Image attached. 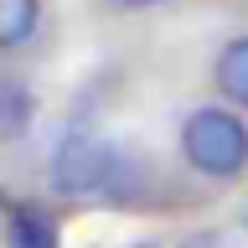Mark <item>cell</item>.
Here are the masks:
<instances>
[{
	"label": "cell",
	"instance_id": "cell-1",
	"mask_svg": "<svg viewBox=\"0 0 248 248\" xmlns=\"http://www.w3.org/2000/svg\"><path fill=\"white\" fill-rule=\"evenodd\" d=\"M181 155L202 176L232 181V176L248 166V124L238 119L232 108H197V114H186V124H181Z\"/></svg>",
	"mask_w": 248,
	"mask_h": 248
},
{
	"label": "cell",
	"instance_id": "cell-2",
	"mask_svg": "<svg viewBox=\"0 0 248 248\" xmlns=\"http://www.w3.org/2000/svg\"><path fill=\"white\" fill-rule=\"evenodd\" d=\"M114 166H119V150L108 145L104 135L93 129H67L52 155V186L62 197H98L114 181Z\"/></svg>",
	"mask_w": 248,
	"mask_h": 248
},
{
	"label": "cell",
	"instance_id": "cell-3",
	"mask_svg": "<svg viewBox=\"0 0 248 248\" xmlns=\"http://www.w3.org/2000/svg\"><path fill=\"white\" fill-rule=\"evenodd\" d=\"M5 238H11V248H62L57 222L42 207H31V202H11L5 207Z\"/></svg>",
	"mask_w": 248,
	"mask_h": 248
},
{
	"label": "cell",
	"instance_id": "cell-4",
	"mask_svg": "<svg viewBox=\"0 0 248 248\" xmlns=\"http://www.w3.org/2000/svg\"><path fill=\"white\" fill-rule=\"evenodd\" d=\"M212 78H217V93H222L228 104L248 108V36H238V42H228L217 52Z\"/></svg>",
	"mask_w": 248,
	"mask_h": 248
},
{
	"label": "cell",
	"instance_id": "cell-5",
	"mask_svg": "<svg viewBox=\"0 0 248 248\" xmlns=\"http://www.w3.org/2000/svg\"><path fill=\"white\" fill-rule=\"evenodd\" d=\"M31 124V93L21 78H0V140L26 135Z\"/></svg>",
	"mask_w": 248,
	"mask_h": 248
},
{
	"label": "cell",
	"instance_id": "cell-6",
	"mask_svg": "<svg viewBox=\"0 0 248 248\" xmlns=\"http://www.w3.org/2000/svg\"><path fill=\"white\" fill-rule=\"evenodd\" d=\"M36 0H0V46L11 52V46L31 42V31H36Z\"/></svg>",
	"mask_w": 248,
	"mask_h": 248
},
{
	"label": "cell",
	"instance_id": "cell-7",
	"mask_svg": "<svg viewBox=\"0 0 248 248\" xmlns=\"http://www.w3.org/2000/svg\"><path fill=\"white\" fill-rule=\"evenodd\" d=\"M181 248H232V243L222 238V232H191V238H186Z\"/></svg>",
	"mask_w": 248,
	"mask_h": 248
},
{
	"label": "cell",
	"instance_id": "cell-8",
	"mask_svg": "<svg viewBox=\"0 0 248 248\" xmlns=\"http://www.w3.org/2000/svg\"><path fill=\"white\" fill-rule=\"evenodd\" d=\"M119 5H135V11H140V5H155V0H119Z\"/></svg>",
	"mask_w": 248,
	"mask_h": 248
}]
</instances>
